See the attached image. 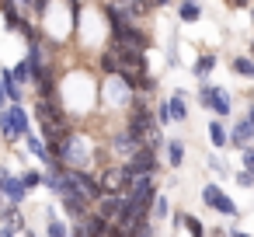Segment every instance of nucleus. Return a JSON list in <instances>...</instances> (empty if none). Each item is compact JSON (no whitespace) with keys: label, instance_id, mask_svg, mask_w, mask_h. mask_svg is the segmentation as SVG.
<instances>
[{"label":"nucleus","instance_id":"obj_1","mask_svg":"<svg viewBox=\"0 0 254 237\" xmlns=\"http://www.w3.org/2000/svg\"><path fill=\"white\" fill-rule=\"evenodd\" d=\"M28 129H32V115H28L25 101H11L0 108V140L4 143H21Z\"/></svg>","mask_w":254,"mask_h":237},{"label":"nucleus","instance_id":"obj_2","mask_svg":"<svg viewBox=\"0 0 254 237\" xmlns=\"http://www.w3.org/2000/svg\"><path fill=\"white\" fill-rule=\"evenodd\" d=\"M198 105L202 108H209L212 115H219V119H226L230 112H233V101H230V94L223 91V87H216V84H209V80H202V87H198Z\"/></svg>","mask_w":254,"mask_h":237},{"label":"nucleus","instance_id":"obj_3","mask_svg":"<svg viewBox=\"0 0 254 237\" xmlns=\"http://www.w3.org/2000/svg\"><path fill=\"white\" fill-rule=\"evenodd\" d=\"M122 164H126V171H129V174H157V171H160L157 150H153V147H146V143H143V147H136V150H132V157H126Z\"/></svg>","mask_w":254,"mask_h":237},{"label":"nucleus","instance_id":"obj_4","mask_svg":"<svg viewBox=\"0 0 254 237\" xmlns=\"http://www.w3.org/2000/svg\"><path fill=\"white\" fill-rule=\"evenodd\" d=\"M202 202H205L212 213H219V216H237V213H240L237 202H233L216 181H205V185H202Z\"/></svg>","mask_w":254,"mask_h":237},{"label":"nucleus","instance_id":"obj_5","mask_svg":"<svg viewBox=\"0 0 254 237\" xmlns=\"http://www.w3.org/2000/svg\"><path fill=\"white\" fill-rule=\"evenodd\" d=\"M157 192H160L157 174H132V185H129V192H126V195H129L132 202H139V206H153Z\"/></svg>","mask_w":254,"mask_h":237},{"label":"nucleus","instance_id":"obj_6","mask_svg":"<svg viewBox=\"0 0 254 237\" xmlns=\"http://www.w3.org/2000/svg\"><path fill=\"white\" fill-rule=\"evenodd\" d=\"M25 150H28V154H32V157H35V160H39L42 167H49V164H56V157H53V150L46 147V140H42V136H39L35 129H28V133H25Z\"/></svg>","mask_w":254,"mask_h":237},{"label":"nucleus","instance_id":"obj_7","mask_svg":"<svg viewBox=\"0 0 254 237\" xmlns=\"http://www.w3.org/2000/svg\"><path fill=\"white\" fill-rule=\"evenodd\" d=\"M0 192H4V202H18V206H25V199L32 195V192L25 188L21 174H7V178H4V188H0Z\"/></svg>","mask_w":254,"mask_h":237},{"label":"nucleus","instance_id":"obj_8","mask_svg":"<svg viewBox=\"0 0 254 237\" xmlns=\"http://www.w3.org/2000/svg\"><path fill=\"white\" fill-rule=\"evenodd\" d=\"M251 143H254V126H251L247 115H244V119H237L233 129H230V147H233V150H244V147H251Z\"/></svg>","mask_w":254,"mask_h":237},{"label":"nucleus","instance_id":"obj_9","mask_svg":"<svg viewBox=\"0 0 254 237\" xmlns=\"http://www.w3.org/2000/svg\"><path fill=\"white\" fill-rule=\"evenodd\" d=\"M136 147H143V143H139L129 129H119V133L112 136V150H115L119 157H132V150H136Z\"/></svg>","mask_w":254,"mask_h":237},{"label":"nucleus","instance_id":"obj_10","mask_svg":"<svg viewBox=\"0 0 254 237\" xmlns=\"http://www.w3.org/2000/svg\"><path fill=\"white\" fill-rule=\"evenodd\" d=\"M205 129H209V140H212V147H216V150L230 147V129H226V122H223L219 115H216V119H209V126H205Z\"/></svg>","mask_w":254,"mask_h":237},{"label":"nucleus","instance_id":"obj_11","mask_svg":"<svg viewBox=\"0 0 254 237\" xmlns=\"http://www.w3.org/2000/svg\"><path fill=\"white\" fill-rule=\"evenodd\" d=\"M0 84H4V91H7V101H25V84H18L7 67L0 70Z\"/></svg>","mask_w":254,"mask_h":237},{"label":"nucleus","instance_id":"obj_12","mask_svg":"<svg viewBox=\"0 0 254 237\" xmlns=\"http://www.w3.org/2000/svg\"><path fill=\"white\" fill-rule=\"evenodd\" d=\"M167 108H171V119H174V122H185V119H188V94H185V91H174V94L167 98Z\"/></svg>","mask_w":254,"mask_h":237},{"label":"nucleus","instance_id":"obj_13","mask_svg":"<svg viewBox=\"0 0 254 237\" xmlns=\"http://www.w3.org/2000/svg\"><path fill=\"white\" fill-rule=\"evenodd\" d=\"M198 18H202V4H198V0H178V21L191 25Z\"/></svg>","mask_w":254,"mask_h":237},{"label":"nucleus","instance_id":"obj_14","mask_svg":"<svg viewBox=\"0 0 254 237\" xmlns=\"http://www.w3.org/2000/svg\"><path fill=\"white\" fill-rule=\"evenodd\" d=\"M98 67H101V74H108V77H115L119 74V67H122V60H119V53L108 46L105 53H101V60H98Z\"/></svg>","mask_w":254,"mask_h":237},{"label":"nucleus","instance_id":"obj_15","mask_svg":"<svg viewBox=\"0 0 254 237\" xmlns=\"http://www.w3.org/2000/svg\"><path fill=\"white\" fill-rule=\"evenodd\" d=\"M212 70H216V56H212V53H202V56L195 60V67H191V74H195L198 80H209Z\"/></svg>","mask_w":254,"mask_h":237},{"label":"nucleus","instance_id":"obj_16","mask_svg":"<svg viewBox=\"0 0 254 237\" xmlns=\"http://www.w3.org/2000/svg\"><path fill=\"white\" fill-rule=\"evenodd\" d=\"M230 67H233V74H237V77L254 80V56H233V60H230Z\"/></svg>","mask_w":254,"mask_h":237},{"label":"nucleus","instance_id":"obj_17","mask_svg":"<svg viewBox=\"0 0 254 237\" xmlns=\"http://www.w3.org/2000/svg\"><path fill=\"white\" fill-rule=\"evenodd\" d=\"M164 150H167V164H171V167H181V164H185V143H181V140H167Z\"/></svg>","mask_w":254,"mask_h":237},{"label":"nucleus","instance_id":"obj_18","mask_svg":"<svg viewBox=\"0 0 254 237\" xmlns=\"http://www.w3.org/2000/svg\"><path fill=\"white\" fill-rule=\"evenodd\" d=\"M174 227H185L188 234H195V237H202L205 234V227L195 220V216H188V213H174Z\"/></svg>","mask_w":254,"mask_h":237},{"label":"nucleus","instance_id":"obj_19","mask_svg":"<svg viewBox=\"0 0 254 237\" xmlns=\"http://www.w3.org/2000/svg\"><path fill=\"white\" fill-rule=\"evenodd\" d=\"M46 213H49V223H46V234H49V237H66V234H70V223H63V220H60V216H56L53 209H46Z\"/></svg>","mask_w":254,"mask_h":237},{"label":"nucleus","instance_id":"obj_20","mask_svg":"<svg viewBox=\"0 0 254 237\" xmlns=\"http://www.w3.org/2000/svg\"><path fill=\"white\" fill-rule=\"evenodd\" d=\"M11 74H14V80H18V84H32V63H28L25 56L11 67Z\"/></svg>","mask_w":254,"mask_h":237},{"label":"nucleus","instance_id":"obj_21","mask_svg":"<svg viewBox=\"0 0 254 237\" xmlns=\"http://www.w3.org/2000/svg\"><path fill=\"white\" fill-rule=\"evenodd\" d=\"M42 178H46V171H39V167H28V171H21V181H25V188H28V192L42 188Z\"/></svg>","mask_w":254,"mask_h":237},{"label":"nucleus","instance_id":"obj_22","mask_svg":"<svg viewBox=\"0 0 254 237\" xmlns=\"http://www.w3.org/2000/svg\"><path fill=\"white\" fill-rule=\"evenodd\" d=\"M150 216H153V220H167V216H171V202H167V195L157 192V199H153V206H150Z\"/></svg>","mask_w":254,"mask_h":237},{"label":"nucleus","instance_id":"obj_23","mask_svg":"<svg viewBox=\"0 0 254 237\" xmlns=\"http://www.w3.org/2000/svg\"><path fill=\"white\" fill-rule=\"evenodd\" d=\"M153 115H157V122H160V126H171V122H174V119H171V108H167V101H157Z\"/></svg>","mask_w":254,"mask_h":237},{"label":"nucleus","instance_id":"obj_24","mask_svg":"<svg viewBox=\"0 0 254 237\" xmlns=\"http://www.w3.org/2000/svg\"><path fill=\"white\" fill-rule=\"evenodd\" d=\"M233 181H237V185H240V188H254V174H251V171H247V167H240V171H237V174H233Z\"/></svg>","mask_w":254,"mask_h":237},{"label":"nucleus","instance_id":"obj_25","mask_svg":"<svg viewBox=\"0 0 254 237\" xmlns=\"http://www.w3.org/2000/svg\"><path fill=\"white\" fill-rule=\"evenodd\" d=\"M240 164L254 174V147H244V150H240Z\"/></svg>","mask_w":254,"mask_h":237},{"label":"nucleus","instance_id":"obj_26","mask_svg":"<svg viewBox=\"0 0 254 237\" xmlns=\"http://www.w3.org/2000/svg\"><path fill=\"white\" fill-rule=\"evenodd\" d=\"M209 167H212L216 174H226V164L219 160V154H209Z\"/></svg>","mask_w":254,"mask_h":237},{"label":"nucleus","instance_id":"obj_27","mask_svg":"<svg viewBox=\"0 0 254 237\" xmlns=\"http://www.w3.org/2000/svg\"><path fill=\"white\" fill-rule=\"evenodd\" d=\"M4 105H11V101H7V91H4V84H0V108H4Z\"/></svg>","mask_w":254,"mask_h":237},{"label":"nucleus","instance_id":"obj_28","mask_svg":"<svg viewBox=\"0 0 254 237\" xmlns=\"http://www.w3.org/2000/svg\"><path fill=\"white\" fill-rule=\"evenodd\" d=\"M247 122H251V126H254V101H251V105H247Z\"/></svg>","mask_w":254,"mask_h":237},{"label":"nucleus","instance_id":"obj_29","mask_svg":"<svg viewBox=\"0 0 254 237\" xmlns=\"http://www.w3.org/2000/svg\"><path fill=\"white\" fill-rule=\"evenodd\" d=\"M150 4H153V7H164V4H171V0H150Z\"/></svg>","mask_w":254,"mask_h":237},{"label":"nucleus","instance_id":"obj_30","mask_svg":"<svg viewBox=\"0 0 254 237\" xmlns=\"http://www.w3.org/2000/svg\"><path fill=\"white\" fill-rule=\"evenodd\" d=\"M251 147H254V143H251Z\"/></svg>","mask_w":254,"mask_h":237}]
</instances>
